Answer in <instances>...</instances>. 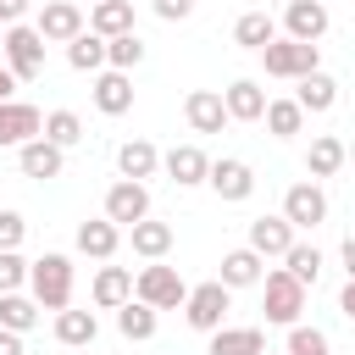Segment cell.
Wrapping results in <instances>:
<instances>
[{"mask_svg":"<svg viewBox=\"0 0 355 355\" xmlns=\"http://www.w3.org/2000/svg\"><path fill=\"white\" fill-rule=\"evenodd\" d=\"M28 283H33L39 311H67L72 305V261L67 255H39L33 272H28Z\"/></svg>","mask_w":355,"mask_h":355,"instance_id":"cell-1","label":"cell"},{"mask_svg":"<svg viewBox=\"0 0 355 355\" xmlns=\"http://www.w3.org/2000/svg\"><path fill=\"white\" fill-rule=\"evenodd\" d=\"M261 311H266V322H277V327H300L305 283H294L288 272H266V277H261Z\"/></svg>","mask_w":355,"mask_h":355,"instance_id":"cell-2","label":"cell"},{"mask_svg":"<svg viewBox=\"0 0 355 355\" xmlns=\"http://www.w3.org/2000/svg\"><path fill=\"white\" fill-rule=\"evenodd\" d=\"M261 61H266V78H311V72H322V50L316 44H300V39H272L266 50H261Z\"/></svg>","mask_w":355,"mask_h":355,"instance_id":"cell-3","label":"cell"},{"mask_svg":"<svg viewBox=\"0 0 355 355\" xmlns=\"http://www.w3.org/2000/svg\"><path fill=\"white\" fill-rule=\"evenodd\" d=\"M133 300H144V305H155V311H172V305L189 300V283L178 277V266H144V272L133 277Z\"/></svg>","mask_w":355,"mask_h":355,"instance_id":"cell-4","label":"cell"},{"mask_svg":"<svg viewBox=\"0 0 355 355\" xmlns=\"http://www.w3.org/2000/svg\"><path fill=\"white\" fill-rule=\"evenodd\" d=\"M227 283L222 277H211V283H200V288H189V300H183V316H189V327L194 333H216L222 327V316H227Z\"/></svg>","mask_w":355,"mask_h":355,"instance_id":"cell-5","label":"cell"},{"mask_svg":"<svg viewBox=\"0 0 355 355\" xmlns=\"http://www.w3.org/2000/svg\"><path fill=\"white\" fill-rule=\"evenodd\" d=\"M6 67H11V78H39L44 72V39H39V28H6Z\"/></svg>","mask_w":355,"mask_h":355,"instance_id":"cell-6","label":"cell"},{"mask_svg":"<svg viewBox=\"0 0 355 355\" xmlns=\"http://www.w3.org/2000/svg\"><path fill=\"white\" fill-rule=\"evenodd\" d=\"M105 216H111L116 227H122V222H128V227H133V222H144V216H150V189H144V183H133V178L111 183V189H105Z\"/></svg>","mask_w":355,"mask_h":355,"instance_id":"cell-7","label":"cell"},{"mask_svg":"<svg viewBox=\"0 0 355 355\" xmlns=\"http://www.w3.org/2000/svg\"><path fill=\"white\" fill-rule=\"evenodd\" d=\"M33 139H44V116L33 111V105H22V100H6L0 105V144H33Z\"/></svg>","mask_w":355,"mask_h":355,"instance_id":"cell-8","label":"cell"},{"mask_svg":"<svg viewBox=\"0 0 355 355\" xmlns=\"http://www.w3.org/2000/svg\"><path fill=\"white\" fill-rule=\"evenodd\" d=\"M39 39H55V44H72L78 33H83V11L72 6V0H44V11H39Z\"/></svg>","mask_w":355,"mask_h":355,"instance_id":"cell-9","label":"cell"},{"mask_svg":"<svg viewBox=\"0 0 355 355\" xmlns=\"http://www.w3.org/2000/svg\"><path fill=\"white\" fill-rule=\"evenodd\" d=\"M283 28H288V39L316 44V39L327 33V6H322V0H288V6H283Z\"/></svg>","mask_w":355,"mask_h":355,"instance_id":"cell-10","label":"cell"},{"mask_svg":"<svg viewBox=\"0 0 355 355\" xmlns=\"http://www.w3.org/2000/svg\"><path fill=\"white\" fill-rule=\"evenodd\" d=\"M183 116H189L194 133H222V122H233V116H227V100H222L216 89H194V94L183 100Z\"/></svg>","mask_w":355,"mask_h":355,"instance_id":"cell-11","label":"cell"},{"mask_svg":"<svg viewBox=\"0 0 355 355\" xmlns=\"http://www.w3.org/2000/svg\"><path fill=\"white\" fill-rule=\"evenodd\" d=\"M161 166H166V178H172L178 189H194V183L211 178V161H205V150H194V144H172V150L161 155Z\"/></svg>","mask_w":355,"mask_h":355,"instance_id":"cell-12","label":"cell"},{"mask_svg":"<svg viewBox=\"0 0 355 355\" xmlns=\"http://www.w3.org/2000/svg\"><path fill=\"white\" fill-rule=\"evenodd\" d=\"M250 250L266 261V255H288L294 250V222L288 216H255L250 222Z\"/></svg>","mask_w":355,"mask_h":355,"instance_id":"cell-13","label":"cell"},{"mask_svg":"<svg viewBox=\"0 0 355 355\" xmlns=\"http://www.w3.org/2000/svg\"><path fill=\"white\" fill-rule=\"evenodd\" d=\"M222 200H250L255 194V172L244 166V161H233V155H222V161H211V178H205Z\"/></svg>","mask_w":355,"mask_h":355,"instance_id":"cell-14","label":"cell"},{"mask_svg":"<svg viewBox=\"0 0 355 355\" xmlns=\"http://www.w3.org/2000/svg\"><path fill=\"white\" fill-rule=\"evenodd\" d=\"M283 216H288L294 227H316V222L327 216V194H322L316 183H294V189L283 194Z\"/></svg>","mask_w":355,"mask_h":355,"instance_id":"cell-15","label":"cell"},{"mask_svg":"<svg viewBox=\"0 0 355 355\" xmlns=\"http://www.w3.org/2000/svg\"><path fill=\"white\" fill-rule=\"evenodd\" d=\"M222 100H227V116H233V122H261V116H266V94H261V83H255V78L227 83V89H222Z\"/></svg>","mask_w":355,"mask_h":355,"instance_id":"cell-16","label":"cell"},{"mask_svg":"<svg viewBox=\"0 0 355 355\" xmlns=\"http://www.w3.org/2000/svg\"><path fill=\"white\" fill-rule=\"evenodd\" d=\"M133 300V272L128 266H100L94 272V305L100 311H122Z\"/></svg>","mask_w":355,"mask_h":355,"instance_id":"cell-17","label":"cell"},{"mask_svg":"<svg viewBox=\"0 0 355 355\" xmlns=\"http://www.w3.org/2000/svg\"><path fill=\"white\" fill-rule=\"evenodd\" d=\"M89 33H100V39H122V33H133V6H128V0H94V11H89Z\"/></svg>","mask_w":355,"mask_h":355,"instance_id":"cell-18","label":"cell"},{"mask_svg":"<svg viewBox=\"0 0 355 355\" xmlns=\"http://www.w3.org/2000/svg\"><path fill=\"white\" fill-rule=\"evenodd\" d=\"M344 161H349V144L333 139V133H316L311 150H305V172H311V178H333Z\"/></svg>","mask_w":355,"mask_h":355,"instance_id":"cell-19","label":"cell"},{"mask_svg":"<svg viewBox=\"0 0 355 355\" xmlns=\"http://www.w3.org/2000/svg\"><path fill=\"white\" fill-rule=\"evenodd\" d=\"M116 244H122V227H116L111 216H100V222H78V250H83V255L111 261V255H116Z\"/></svg>","mask_w":355,"mask_h":355,"instance_id":"cell-20","label":"cell"},{"mask_svg":"<svg viewBox=\"0 0 355 355\" xmlns=\"http://www.w3.org/2000/svg\"><path fill=\"white\" fill-rule=\"evenodd\" d=\"M94 105H100L105 116L133 111V83H128V72H100V78H94Z\"/></svg>","mask_w":355,"mask_h":355,"instance_id":"cell-21","label":"cell"},{"mask_svg":"<svg viewBox=\"0 0 355 355\" xmlns=\"http://www.w3.org/2000/svg\"><path fill=\"white\" fill-rule=\"evenodd\" d=\"M17 166H22V178H61V144L33 139L17 150Z\"/></svg>","mask_w":355,"mask_h":355,"instance_id":"cell-22","label":"cell"},{"mask_svg":"<svg viewBox=\"0 0 355 355\" xmlns=\"http://www.w3.org/2000/svg\"><path fill=\"white\" fill-rule=\"evenodd\" d=\"M272 39H277V22H272L266 11H244V17L233 22V44H244V50H255V55H261Z\"/></svg>","mask_w":355,"mask_h":355,"instance_id":"cell-23","label":"cell"},{"mask_svg":"<svg viewBox=\"0 0 355 355\" xmlns=\"http://www.w3.org/2000/svg\"><path fill=\"white\" fill-rule=\"evenodd\" d=\"M116 166H122V178H155V166H161V150L155 144H144V139H128L122 150H116Z\"/></svg>","mask_w":355,"mask_h":355,"instance_id":"cell-24","label":"cell"},{"mask_svg":"<svg viewBox=\"0 0 355 355\" xmlns=\"http://www.w3.org/2000/svg\"><path fill=\"white\" fill-rule=\"evenodd\" d=\"M261 277H266V272H261V255H255L250 244L222 255V283H227V288H250V283H261Z\"/></svg>","mask_w":355,"mask_h":355,"instance_id":"cell-25","label":"cell"},{"mask_svg":"<svg viewBox=\"0 0 355 355\" xmlns=\"http://www.w3.org/2000/svg\"><path fill=\"white\" fill-rule=\"evenodd\" d=\"M261 349H266L261 327H216L211 333V355H261Z\"/></svg>","mask_w":355,"mask_h":355,"instance_id":"cell-26","label":"cell"},{"mask_svg":"<svg viewBox=\"0 0 355 355\" xmlns=\"http://www.w3.org/2000/svg\"><path fill=\"white\" fill-rule=\"evenodd\" d=\"M172 250V222H133V255H144V261H161Z\"/></svg>","mask_w":355,"mask_h":355,"instance_id":"cell-27","label":"cell"},{"mask_svg":"<svg viewBox=\"0 0 355 355\" xmlns=\"http://www.w3.org/2000/svg\"><path fill=\"white\" fill-rule=\"evenodd\" d=\"M94 333H100L94 311H55V338H61V344L83 349V344H94Z\"/></svg>","mask_w":355,"mask_h":355,"instance_id":"cell-28","label":"cell"},{"mask_svg":"<svg viewBox=\"0 0 355 355\" xmlns=\"http://www.w3.org/2000/svg\"><path fill=\"white\" fill-rule=\"evenodd\" d=\"M67 67H72V72H100V67H105V39H100V33H78V39L67 44Z\"/></svg>","mask_w":355,"mask_h":355,"instance_id":"cell-29","label":"cell"},{"mask_svg":"<svg viewBox=\"0 0 355 355\" xmlns=\"http://www.w3.org/2000/svg\"><path fill=\"white\" fill-rule=\"evenodd\" d=\"M300 111H333V100H338V83L327 78V72H311V78H300Z\"/></svg>","mask_w":355,"mask_h":355,"instance_id":"cell-30","label":"cell"},{"mask_svg":"<svg viewBox=\"0 0 355 355\" xmlns=\"http://www.w3.org/2000/svg\"><path fill=\"white\" fill-rule=\"evenodd\" d=\"M305 128V111H300V100H266V133H277V139H294Z\"/></svg>","mask_w":355,"mask_h":355,"instance_id":"cell-31","label":"cell"},{"mask_svg":"<svg viewBox=\"0 0 355 355\" xmlns=\"http://www.w3.org/2000/svg\"><path fill=\"white\" fill-rule=\"evenodd\" d=\"M116 327H122V338H150L155 333V305H144V300H128L122 311H116Z\"/></svg>","mask_w":355,"mask_h":355,"instance_id":"cell-32","label":"cell"},{"mask_svg":"<svg viewBox=\"0 0 355 355\" xmlns=\"http://www.w3.org/2000/svg\"><path fill=\"white\" fill-rule=\"evenodd\" d=\"M39 322V300H22V294H0V327L6 333H28Z\"/></svg>","mask_w":355,"mask_h":355,"instance_id":"cell-33","label":"cell"},{"mask_svg":"<svg viewBox=\"0 0 355 355\" xmlns=\"http://www.w3.org/2000/svg\"><path fill=\"white\" fill-rule=\"evenodd\" d=\"M139 61H144V39H139V33L105 39V67H111V72H133Z\"/></svg>","mask_w":355,"mask_h":355,"instance_id":"cell-34","label":"cell"},{"mask_svg":"<svg viewBox=\"0 0 355 355\" xmlns=\"http://www.w3.org/2000/svg\"><path fill=\"white\" fill-rule=\"evenodd\" d=\"M283 261H288L283 272H288L294 283H316V272H322V250H316V244H294Z\"/></svg>","mask_w":355,"mask_h":355,"instance_id":"cell-35","label":"cell"},{"mask_svg":"<svg viewBox=\"0 0 355 355\" xmlns=\"http://www.w3.org/2000/svg\"><path fill=\"white\" fill-rule=\"evenodd\" d=\"M44 139H50V144H61V150H67V144H78V139H83L78 111H50V116H44Z\"/></svg>","mask_w":355,"mask_h":355,"instance_id":"cell-36","label":"cell"},{"mask_svg":"<svg viewBox=\"0 0 355 355\" xmlns=\"http://www.w3.org/2000/svg\"><path fill=\"white\" fill-rule=\"evenodd\" d=\"M283 355H327V333L322 327H288V349Z\"/></svg>","mask_w":355,"mask_h":355,"instance_id":"cell-37","label":"cell"},{"mask_svg":"<svg viewBox=\"0 0 355 355\" xmlns=\"http://www.w3.org/2000/svg\"><path fill=\"white\" fill-rule=\"evenodd\" d=\"M28 272H33V266H28V261H22L17 250H0V294H17Z\"/></svg>","mask_w":355,"mask_h":355,"instance_id":"cell-38","label":"cell"},{"mask_svg":"<svg viewBox=\"0 0 355 355\" xmlns=\"http://www.w3.org/2000/svg\"><path fill=\"white\" fill-rule=\"evenodd\" d=\"M22 233H28V222H22L17 211H0V250H17Z\"/></svg>","mask_w":355,"mask_h":355,"instance_id":"cell-39","label":"cell"},{"mask_svg":"<svg viewBox=\"0 0 355 355\" xmlns=\"http://www.w3.org/2000/svg\"><path fill=\"white\" fill-rule=\"evenodd\" d=\"M150 6H155V17H161V22H183V17L194 11V0H150Z\"/></svg>","mask_w":355,"mask_h":355,"instance_id":"cell-40","label":"cell"},{"mask_svg":"<svg viewBox=\"0 0 355 355\" xmlns=\"http://www.w3.org/2000/svg\"><path fill=\"white\" fill-rule=\"evenodd\" d=\"M22 11H28V0H0V28H17Z\"/></svg>","mask_w":355,"mask_h":355,"instance_id":"cell-41","label":"cell"},{"mask_svg":"<svg viewBox=\"0 0 355 355\" xmlns=\"http://www.w3.org/2000/svg\"><path fill=\"white\" fill-rule=\"evenodd\" d=\"M0 355H22V333H6L0 327Z\"/></svg>","mask_w":355,"mask_h":355,"instance_id":"cell-42","label":"cell"},{"mask_svg":"<svg viewBox=\"0 0 355 355\" xmlns=\"http://www.w3.org/2000/svg\"><path fill=\"white\" fill-rule=\"evenodd\" d=\"M338 261H344V272H349V283H355V239H344V250H338Z\"/></svg>","mask_w":355,"mask_h":355,"instance_id":"cell-43","label":"cell"},{"mask_svg":"<svg viewBox=\"0 0 355 355\" xmlns=\"http://www.w3.org/2000/svg\"><path fill=\"white\" fill-rule=\"evenodd\" d=\"M338 311L355 322V283H344V294H338Z\"/></svg>","mask_w":355,"mask_h":355,"instance_id":"cell-44","label":"cell"},{"mask_svg":"<svg viewBox=\"0 0 355 355\" xmlns=\"http://www.w3.org/2000/svg\"><path fill=\"white\" fill-rule=\"evenodd\" d=\"M11 89H17V78H11V67H0V105L11 100Z\"/></svg>","mask_w":355,"mask_h":355,"instance_id":"cell-45","label":"cell"},{"mask_svg":"<svg viewBox=\"0 0 355 355\" xmlns=\"http://www.w3.org/2000/svg\"><path fill=\"white\" fill-rule=\"evenodd\" d=\"M0 50H6V28H0Z\"/></svg>","mask_w":355,"mask_h":355,"instance_id":"cell-46","label":"cell"},{"mask_svg":"<svg viewBox=\"0 0 355 355\" xmlns=\"http://www.w3.org/2000/svg\"><path fill=\"white\" fill-rule=\"evenodd\" d=\"M349 161H355V144H349Z\"/></svg>","mask_w":355,"mask_h":355,"instance_id":"cell-47","label":"cell"},{"mask_svg":"<svg viewBox=\"0 0 355 355\" xmlns=\"http://www.w3.org/2000/svg\"><path fill=\"white\" fill-rule=\"evenodd\" d=\"M261 355H272V349H261Z\"/></svg>","mask_w":355,"mask_h":355,"instance_id":"cell-48","label":"cell"},{"mask_svg":"<svg viewBox=\"0 0 355 355\" xmlns=\"http://www.w3.org/2000/svg\"><path fill=\"white\" fill-rule=\"evenodd\" d=\"M283 6H288V0H283Z\"/></svg>","mask_w":355,"mask_h":355,"instance_id":"cell-49","label":"cell"}]
</instances>
